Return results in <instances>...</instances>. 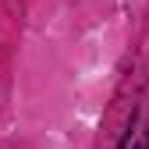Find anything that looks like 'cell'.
Segmentation results:
<instances>
[{
	"label": "cell",
	"instance_id": "6da1fadb",
	"mask_svg": "<svg viewBox=\"0 0 149 149\" xmlns=\"http://www.w3.org/2000/svg\"><path fill=\"white\" fill-rule=\"evenodd\" d=\"M135 142H128V149H149V132L146 128H139V132H132Z\"/></svg>",
	"mask_w": 149,
	"mask_h": 149
}]
</instances>
